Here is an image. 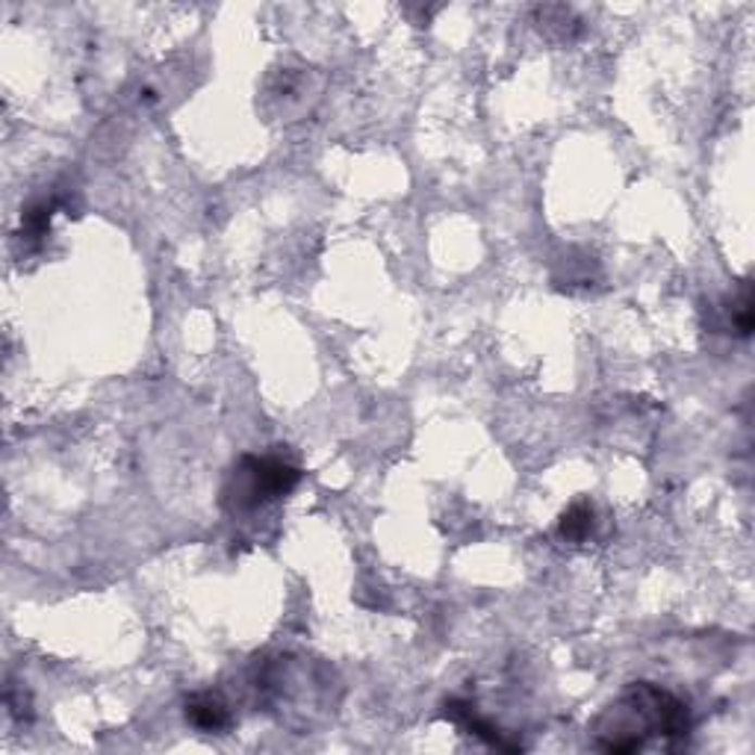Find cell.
<instances>
[{
	"label": "cell",
	"instance_id": "obj_5",
	"mask_svg": "<svg viewBox=\"0 0 755 755\" xmlns=\"http://www.w3.org/2000/svg\"><path fill=\"white\" fill-rule=\"evenodd\" d=\"M596 528V511L590 502H576L564 511V517L558 523V534L569 543H584Z\"/></svg>",
	"mask_w": 755,
	"mask_h": 755
},
{
	"label": "cell",
	"instance_id": "obj_6",
	"mask_svg": "<svg viewBox=\"0 0 755 755\" xmlns=\"http://www.w3.org/2000/svg\"><path fill=\"white\" fill-rule=\"evenodd\" d=\"M726 328H732L738 337H750L753 331V295H750V284H741L738 295H732L729 307H726Z\"/></svg>",
	"mask_w": 755,
	"mask_h": 755
},
{
	"label": "cell",
	"instance_id": "obj_3",
	"mask_svg": "<svg viewBox=\"0 0 755 755\" xmlns=\"http://www.w3.org/2000/svg\"><path fill=\"white\" fill-rule=\"evenodd\" d=\"M187 720L201 732H225L230 726V705L213 691L192 693L187 700Z\"/></svg>",
	"mask_w": 755,
	"mask_h": 755
},
{
	"label": "cell",
	"instance_id": "obj_2",
	"mask_svg": "<svg viewBox=\"0 0 755 755\" xmlns=\"http://www.w3.org/2000/svg\"><path fill=\"white\" fill-rule=\"evenodd\" d=\"M301 469L284 455H242L222 487V507L230 514H251L295 490Z\"/></svg>",
	"mask_w": 755,
	"mask_h": 755
},
{
	"label": "cell",
	"instance_id": "obj_4",
	"mask_svg": "<svg viewBox=\"0 0 755 755\" xmlns=\"http://www.w3.org/2000/svg\"><path fill=\"white\" fill-rule=\"evenodd\" d=\"M445 717H449L452 723L461 726V729H466L469 734L481 738L485 744L499 746V750H517L514 744H507L496 726L490 723V720H485V717L476 712V705L466 703V700H449V703H445Z\"/></svg>",
	"mask_w": 755,
	"mask_h": 755
},
{
	"label": "cell",
	"instance_id": "obj_1",
	"mask_svg": "<svg viewBox=\"0 0 755 755\" xmlns=\"http://www.w3.org/2000/svg\"><path fill=\"white\" fill-rule=\"evenodd\" d=\"M691 729V708L682 696L662 684L634 682L593 717L590 738L602 753L629 755L643 750H679Z\"/></svg>",
	"mask_w": 755,
	"mask_h": 755
}]
</instances>
